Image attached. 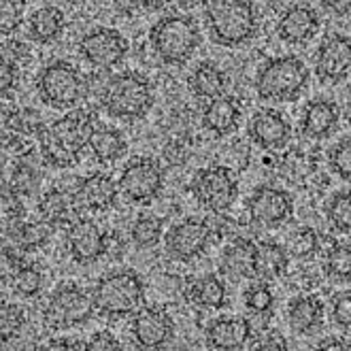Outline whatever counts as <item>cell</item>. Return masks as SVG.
I'll list each match as a JSON object with an SVG mask.
<instances>
[{"mask_svg": "<svg viewBox=\"0 0 351 351\" xmlns=\"http://www.w3.org/2000/svg\"><path fill=\"white\" fill-rule=\"evenodd\" d=\"M79 53L96 69H115L128 56V40L119 30L98 26L79 38Z\"/></svg>", "mask_w": 351, "mask_h": 351, "instance_id": "obj_13", "label": "cell"}, {"mask_svg": "<svg viewBox=\"0 0 351 351\" xmlns=\"http://www.w3.org/2000/svg\"><path fill=\"white\" fill-rule=\"evenodd\" d=\"M315 75L322 84L339 86L351 75V36L330 32L315 51Z\"/></svg>", "mask_w": 351, "mask_h": 351, "instance_id": "obj_14", "label": "cell"}, {"mask_svg": "<svg viewBox=\"0 0 351 351\" xmlns=\"http://www.w3.org/2000/svg\"><path fill=\"white\" fill-rule=\"evenodd\" d=\"M130 335L141 349H158L173 341L175 322L167 308L145 306L136 311L130 324Z\"/></svg>", "mask_w": 351, "mask_h": 351, "instance_id": "obj_16", "label": "cell"}, {"mask_svg": "<svg viewBox=\"0 0 351 351\" xmlns=\"http://www.w3.org/2000/svg\"><path fill=\"white\" fill-rule=\"evenodd\" d=\"M22 3H28V0H22Z\"/></svg>", "mask_w": 351, "mask_h": 351, "instance_id": "obj_47", "label": "cell"}, {"mask_svg": "<svg viewBox=\"0 0 351 351\" xmlns=\"http://www.w3.org/2000/svg\"><path fill=\"white\" fill-rule=\"evenodd\" d=\"M90 149L100 162L111 164L126 156L128 141L121 134V130L105 126V123H96V128L90 136Z\"/></svg>", "mask_w": 351, "mask_h": 351, "instance_id": "obj_28", "label": "cell"}, {"mask_svg": "<svg viewBox=\"0 0 351 351\" xmlns=\"http://www.w3.org/2000/svg\"><path fill=\"white\" fill-rule=\"evenodd\" d=\"M109 117L121 121L143 119L154 107V88L147 77L134 71H123L109 79L102 96Z\"/></svg>", "mask_w": 351, "mask_h": 351, "instance_id": "obj_5", "label": "cell"}, {"mask_svg": "<svg viewBox=\"0 0 351 351\" xmlns=\"http://www.w3.org/2000/svg\"><path fill=\"white\" fill-rule=\"evenodd\" d=\"M317 347L319 349H351V343H345L343 339H326Z\"/></svg>", "mask_w": 351, "mask_h": 351, "instance_id": "obj_45", "label": "cell"}, {"mask_svg": "<svg viewBox=\"0 0 351 351\" xmlns=\"http://www.w3.org/2000/svg\"><path fill=\"white\" fill-rule=\"evenodd\" d=\"M26 324L24 308L17 304L3 302V341H9L19 335V330Z\"/></svg>", "mask_w": 351, "mask_h": 351, "instance_id": "obj_37", "label": "cell"}, {"mask_svg": "<svg viewBox=\"0 0 351 351\" xmlns=\"http://www.w3.org/2000/svg\"><path fill=\"white\" fill-rule=\"evenodd\" d=\"M94 311L96 302L92 292H86L75 283H60L49 294L43 317L51 330H69L88 324Z\"/></svg>", "mask_w": 351, "mask_h": 351, "instance_id": "obj_7", "label": "cell"}, {"mask_svg": "<svg viewBox=\"0 0 351 351\" xmlns=\"http://www.w3.org/2000/svg\"><path fill=\"white\" fill-rule=\"evenodd\" d=\"M96 128L94 115L86 109H75L56 119L49 128H40V149L49 167L71 169L79 162V154L90 145V136Z\"/></svg>", "mask_w": 351, "mask_h": 351, "instance_id": "obj_1", "label": "cell"}, {"mask_svg": "<svg viewBox=\"0 0 351 351\" xmlns=\"http://www.w3.org/2000/svg\"><path fill=\"white\" fill-rule=\"evenodd\" d=\"M194 198L213 213H226L232 209L239 196V183L228 167H209L202 169L192 179Z\"/></svg>", "mask_w": 351, "mask_h": 351, "instance_id": "obj_9", "label": "cell"}, {"mask_svg": "<svg viewBox=\"0 0 351 351\" xmlns=\"http://www.w3.org/2000/svg\"><path fill=\"white\" fill-rule=\"evenodd\" d=\"M117 347H119V343L109 330H98V332L92 335V339L88 343V349H117Z\"/></svg>", "mask_w": 351, "mask_h": 351, "instance_id": "obj_40", "label": "cell"}, {"mask_svg": "<svg viewBox=\"0 0 351 351\" xmlns=\"http://www.w3.org/2000/svg\"><path fill=\"white\" fill-rule=\"evenodd\" d=\"M324 215L328 226L335 232L349 234L351 232V188L335 192L324 204Z\"/></svg>", "mask_w": 351, "mask_h": 351, "instance_id": "obj_30", "label": "cell"}, {"mask_svg": "<svg viewBox=\"0 0 351 351\" xmlns=\"http://www.w3.org/2000/svg\"><path fill=\"white\" fill-rule=\"evenodd\" d=\"M24 19L22 0H3V34L13 32Z\"/></svg>", "mask_w": 351, "mask_h": 351, "instance_id": "obj_39", "label": "cell"}, {"mask_svg": "<svg viewBox=\"0 0 351 351\" xmlns=\"http://www.w3.org/2000/svg\"><path fill=\"white\" fill-rule=\"evenodd\" d=\"M188 300L200 308L219 311V308H223L226 304H228V287H226L223 279L215 273L202 275L190 283Z\"/></svg>", "mask_w": 351, "mask_h": 351, "instance_id": "obj_26", "label": "cell"}, {"mask_svg": "<svg viewBox=\"0 0 351 351\" xmlns=\"http://www.w3.org/2000/svg\"><path fill=\"white\" fill-rule=\"evenodd\" d=\"M96 311L105 317H126L136 313L145 300V283L136 271H113L102 275L92 290Z\"/></svg>", "mask_w": 351, "mask_h": 351, "instance_id": "obj_6", "label": "cell"}, {"mask_svg": "<svg viewBox=\"0 0 351 351\" xmlns=\"http://www.w3.org/2000/svg\"><path fill=\"white\" fill-rule=\"evenodd\" d=\"M326 308L315 294H300L287 302V324L296 335H315L324 326Z\"/></svg>", "mask_w": 351, "mask_h": 351, "instance_id": "obj_24", "label": "cell"}, {"mask_svg": "<svg viewBox=\"0 0 351 351\" xmlns=\"http://www.w3.org/2000/svg\"><path fill=\"white\" fill-rule=\"evenodd\" d=\"M219 271L234 281L258 279V243L250 239H234L223 247Z\"/></svg>", "mask_w": 351, "mask_h": 351, "instance_id": "obj_20", "label": "cell"}, {"mask_svg": "<svg viewBox=\"0 0 351 351\" xmlns=\"http://www.w3.org/2000/svg\"><path fill=\"white\" fill-rule=\"evenodd\" d=\"M69 254L77 264H94L109 252V234L90 217H77L66 232Z\"/></svg>", "mask_w": 351, "mask_h": 351, "instance_id": "obj_15", "label": "cell"}, {"mask_svg": "<svg viewBox=\"0 0 351 351\" xmlns=\"http://www.w3.org/2000/svg\"><path fill=\"white\" fill-rule=\"evenodd\" d=\"M117 185L126 200L134 204H152L164 188V173L154 158L138 156L123 167Z\"/></svg>", "mask_w": 351, "mask_h": 351, "instance_id": "obj_10", "label": "cell"}, {"mask_svg": "<svg viewBox=\"0 0 351 351\" xmlns=\"http://www.w3.org/2000/svg\"><path fill=\"white\" fill-rule=\"evenodd\" d=\"M322 19L311 5L294 3L287 7L279 22H277V36L287 45H306L319 34Z\"/></svg>", "mask_w": 351, "mask_h": 351, "instance_id": "obj_18", "label": "cell"}, {"mask_svg": "<svg viewBox=\"0 0 351 351\" xmlns=\"http://www.w3.org/2000/svg\"><path fill=\"white\" fill-rule=\"evenodd\" d=\"M319 252V234L311 226H302L290 237V256L296 260H311Z\"/></svg>", "mask_w": 351, "mask_h": 351, "instance_id": "obj_35", "label": "cell"}, {"mask_svg": "<svg viewBox=\"0 0 351 351\" xmlns=\"http://www.w3.org/2000/svg\"><path fill=\"white\" fill-rule=\"evenodd\" d=\"M241 119H243V111L239 100L226 94L209 100L202 109V126L209 132H213L217 138L234 134L241 126Z\"/></svg>", "mask_w": 351, "mask_h": 351, "instance_id": "obj_22", "label": "cell"}, {"mask_svg": "<svg viewBox=\"0 0 351 351\" xmlns=\"http://www.w3.org/2000/svg\"><path fill=\"white\" fill-rule=\"evenodd\" d=\"M164 234V219L158 215H141L136 217V221L132 223V243L138 247V250H152L162 241Z\"/></svg>", "mask_w": 351, "mask_h": 351, "instance_id": "obj_32", "label": "cell"}, {"mask_svg": "<svg viewBox=\"0 0 351 351\" xmlns=\"http://www.w3.org/2000/svg\"><path fill=\"white\" fill-rule=\"evenodd\" d=\"M247 134L264 152H281L292 141V123L277 109H258L250 123Z\"/></svg>", "mask_w": 351, "mask_h": 351, "instance_id": "obj_17", "label": "cell"}, {"mask_svg": "<svg viewBox=\"0 0 351 351\" xmlns=\"http://www.w3.org/2000/svg\"><path fill=\"white\" fill-rule=\"evenodd\" d=\"M11 283H13L15 294H19L22 298H36L40 290H43L45 279H43V273H40L34 264H19L15 266Z\"/></svg>", "mask_w": 351, "mask_h": 351, "instance_id": "obj_33", "label": "cell"}, {"mask_svg": "<svg viewBox=\"0 0 351 351\" xmlns=\"http://www.w3.org/2000/svg\"><path fill=\"white\" fill-rule=\"evenodd\" d=\"M341 111L330 98L308 100L300 113V134L311 141H324L339 128Z\"/></svg>", "mask_w": 351, "mask_h": 351, "instance_id": "obj_19", "label": "cell"}, {"mask_svg": "<svg viewBox=\"0 0 351 351\" xmlns=\"http://www.w3.org/2000/svg\"><path fill=\"white\" fill-rule=\"evenodd\" d=\"M204 341L211 349H219V351L243 349L252 341V324L250 319L239 317V315L217 317L206 324Z\"/></svg>", "mask_w": 351, "mask_h": 351, "instance_id": "obj_21", "label": "cell"}, {"mask_svg": "<svg viewBox=\"0 0 351 351\" xmlns=\"http://www.w3.org/2000/svg\"><path fill=\"white\" fill-rule=\"evenodd\" d=\"M204 19L221 47H241L258 34V13L250 0H206Z\"/></svg>", "mask_w": 351, "mask_h": 351, "instance_id": "obj_2", "label": "cell"}, {"mask_svg": "<svg viewBox=\"0 0 351 351\" xmlns=\"http://www.w3.org/2000/svg\"><path fill=\"white\" fill-rule=\"evenodd\" d=\"M243 300H245L247 311H250L252 315H256V317L271 315L273 308H275V294H273V290L266 283L252 285L250 290L245 292Z\"/></svg>", "mask_w": 351, "mask_h": 351, "instance_id": "obj_34", "label": "cell"}, {"mask_svg": "<svg viewBox=\"0 0 351 351\" xmlns=\"http://www.w3.org/2000/svg\"><path fill=\"white\" fill-rule=\"evenodd\" d=\"M15 86V71H13V62L9 58H3V92L9 94V90Z\"/></svg>", "mask_w": 351, "mask_h": 351, "instance_id": "obj_42", "label": "cell"}, {"mask_svg": "<svg viewBox=\"0 0 351 351\" xmlns=\"http://www.w3.org/2000/svg\"><path fill=\"white\" fill-rule=\"evenodd\" d=\"M328 164L339 179L351 183V136H343L328 152Z\"/></svg>", "mask_w": 351, "mask_h": 351, "instance_id": "obj_36", "label": "cell"}, {"mask_svg": "<svg viewBox=\"0 0 351 351\" xmlns=\"http://www.w3.org/2000/svg\"><path fill=\"white\" fill-rule=\"evenodd\" d=\"M345 119H347V123L351 126V98L347 100V105H345Z\"/></svg>", "mask_w": 351, "mask_h": 351, "instance_id": "obj_46", "label": "cell"}, {"mask_svg": "<svg viewBox=\"0 0 351 351\" xmlns=\"http://www.w3.org/2000/svg\"><path fill=\"white\" fill-rule=\"evenodd\" d=\"M188 86L196 98L213 100V98H219L226 94L228 77H226V73L217 64H213V62H200V64L190 73Z\"/></svg>", "mask_w": 351, "mask_h": 351, "instance_id": "obj_27", "label": "cell"}, {"mask_svg": "<svg viewBox=\"0 0 351 351\" xmlns=\"http://www.w3.org/2000/svg\"><path fill=\"white\" fill-rule=\"evenodd\" d=\"M319 5L337 17H349L351 15V0H319Z\"/></svg>", "mask_w": 351, "mask_h": 351, "instance_id": "obj_41", "label": "cell"}, {"mask_svg": "<svg viewBox=\"0 0 351 351\" xmlns=\"http://www.w3.org/2000/svg\"><path fill=\"white\" fill-rule=\"evenodd\" d=\"M254 349H287V343L281 341L279 337H266L260 343H256Z\"/></svg>", "mask_w": 351, "mask_h": 351, "instance_id": "obj_43", "label": "cell"}, {"mask_svg": "<svg viewBox=\"0 0 351 351\" xmlns=\"http://www.w3.org/2000/svg\"><path fill=\"white\" fill-rule=\"evenodd\" d=\"M169 3H173V0H136V5L141 9H145V11H160L164 9Z\"/></svg>", "mask_w": 351, "mask_h": 351, "instance_id": "obj_44", "label": "cell"}, {"mask_svg": "<svg viewBox=\"0 0 351 351\" xmlns=\"http://www.w3.org/2000/svg\"><path fill=\"white\" fill-rule=\"evenodd\" d=\"M149 43L160 62L171 66H183L202 43L196 19L183 13L160 17L149 30Z\"/></svg>", "mask_w": 351, "mask_h": 351, "instance_id": "obj_4", "label": "cell"}, {"mask_svg": "<svg viewBox=\"0 0 351 351\" xmlns=\"http://www.w3.org/2000/svg\"><path fill=\"white\" fill-rule=\"evenodd\" d=\"M36 90L51 109H71L84 98L86 84L79 71L66 60H53L38 73Z\"/></svg>", "mask_w": 351, "mask_h": 351, "instance_id": "obj_8", "label": "cell"}, {"mask_svg": "<svg viewBox=\"0 0 351 351\" xmlns=\"http://www.w3.org/2000/svg\"><path fill=\"white\" fill-rule=\"evenodd\" d=\"M66 19L62 9L47 5L36 9L30 17H28V36L38 45H51L53 40H58L64 32Z\"/></svg>", "mask_w": 351, "mask_h": 351, "instance_id": "obj_25", "label": "cell"}, {"mask_svg": "<svg viewBox=\"0 0 351 351\" xmlns=\"http://www.w3.org/2000/svg\"><path fill=\"white\" fill-rule=\"evenodd\" d=\"M330 319L341 330H351V292H341L332 298Z\"/></svg>", "mask_w": 351, "mask_h": 351, "instance_id": "obj_38", "label": "cell"}, {"mask_svg": "<svg viewBox=\"0 0 351 351\" xmlns=\"http://www.w3.org/2000/svg\"><path fill=\"white\" fill-rule=\"evenodd\" d=\"M119 185L107 173H94L77 185V202L88 211H107L117 200Z\"/></svg>", "mask_w": 351, "mask_h": 351, "instance_id": "obj_23", "label": "cell"}, {"mask_svg": "<svg viewBox=\"0 0 351 351\" xmlns=\"http://www.w3.org/2000/svg\"><path fill=\"white\" fill-rule=\"evenodd\" d=\"M324 273L335 283H351V243H335L324 256Z\"/></svg>", "mask_w": 351, "mask_h": 351, "instance_id": "obj_31", "label": "cell"}, {"mask_svg": "<svg viewBox=\"0 0 351 351\" xmlns=\"http://www.w3.org/2000/svg\"><path fill=\"white\" fill-rule=\"evenodd\" d=\"M308 73L304 60L298 56L268 58L256 71V92L266 102H294L308 86Z\"/></svg>", "mask_w": 351, "mask_h": 351, "instance_id": "obj_3", "label": "cell"}, {"mask_svg": "<svg viewBox=\"0 0 351 351\" xmlns=\"http://www.w3.org/2000/svg\"><path fill=\"white\" fill-rule=\"evenodd\" d=\"M287 252L275 241L258 243V279L271 281L285 273Z\"/></svg>", "mask_w": 351, "mask_h": 351, "instance_id": "obj_29", "label": "cell"}, {"mask_svg": "<svg viewBox=\"0 0 351 351\" xmlns=\"http://www.w3.org/2000/svg\"><path fill=\"white\" fill-rule=\"evenodd\" d=\"M245 209L252 223L260 226L264 230H275L292 219L294 198L285 190L271 188V185H260L245 200Z\"/></svg>", "mask_w": 351, "mask_h": 351, "instance_id": "obj_12", "label": "cell"}, {"mask_svg": "<svg viewBox=\"0 0 351 351\" xmlns=\"http://www.w3.org/2000/svg\"><path fill=\"white\" fill-rule=\"evenodd\" d=\"M213 241V228L209 221L198 217H185L173 223L164 234V250L177 262H192L200 258Z\"/></svg>", "mask_w": 351, "mask_h": 351, "instance_id": "obj_11", "label": "cell"}]
</instances>
